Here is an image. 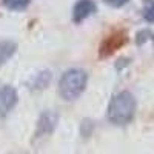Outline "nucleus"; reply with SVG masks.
<instances>
[{"mask_svg":"<svg viewBox=\"0 0 154 154\" xmlns=\"http://www.w3.org/2000/svg\"><path fill=\"white\" fill-rule=\"evenodd\" d=\"M59 123V112L54 109H45L37 120V128H35V137H43L51 134Z\"/></svg>","mask_w":154,"mask_h":154,"instance_id":"nucleus-4","label":"nucleus"},{"mask_svg":"<svg viewBox=\"0 0 154 154\" xmlns=\"http://www.w3.org/2000/svg\"><path fill=\"white\" fill-rule=\"evenodd\" d=\"M17 51V43L11 42V40H0V66L14 56V53Z\"/></svg>","mask_w":154,"mask_h":154,"instance_id":"nucleus-8","label":"nucleus"},{"mask_svg":"<svg viewBox=\"0 0 154 154\" xmlns=\"http://www.w3.org/2000/svg\"><path fill=\"white\" fill-rule=\"evenodd\" d=\"M142 14L148 23H154V0H143Z\"/></svg>","mask_w":154,"mask_h":154,"instance_id":"nucleus-10","label":"nucleus"},{"mask_svg":"<svg viewBox=\"0 0 154 154\" xmlns=\"http://www.w3.org/2000/svg\"><path fill=\"white\" fill-rule=\"evenodd\" d=\"M19 102L17 89L11 85H0V116H8Z\"/></svg>","mask_w":154,"mask_h":154,"instance_id":"nucleus-5","label":"nucleus"},{"mask_svg":"<svg viewBox=\"0 0 154 154\" xmlns=\"http://www.w3.org/2000/svg\"><path fill=\"white\" fill-rule=\"evenodd\" d=\"M149 38H154V34L151 31H148V29H143V31H140L137 34L136 42H137V45H143L146 40H149Z\"/></svg>","mask_w":154,"mask_h":154,"instance_id":"nucleus-11","label":"nucleus"},{"mask_svg":"<svg viewBox=\"0 0 154 154\" xmlns=\"http://www.w3.org/2000/svg\"><path fill=\"white\" fill-rule=\"evenodd\" d=\"M97 11V5L94 0H77L72 6V22L75 25H80L83 20L91 17Z\"/></svg>","mask_w":154,"mask_h":154,"instance_id":"nucleus-6","label":"nucleus"},{"mask_svg":"<svg viewBox=\"0 0 154 154\" xmlns=\"http://www.w3.org/2000/svg\"><path fill=\"white\" fill-rule=\"evenodd\" d=\"M51 79H53V72L48 71V69H43L38 74L34 75V79L31 80V89H45L49 83H51Z\"/></svg>","mask_w":154,"mask_h":154,"instance_id":"nucleus-7","label":"nucleus"},{"mask_svg":"<svg viewBox=\"0 0 154 154\" xmlns=\"http://www.w3.org/2000/svg\"><path fill=\"white\" fill-rule=\"evenodd\" d=\"M103 2L108 5V6H111V8H122V6H125L130 0H103Z\"/></svg>","mask_w":154,"mask_h":154,"instance_id":"nucleus-12","label":"nucleus"},{"mask_svg":"<svg viewBox=\"0 0 154 154\" xmlns=\"http://www.w3.org/2000/svg\"><path fill=\"white\" fill-rule=\"evenodd\" d=\"M88 82V74L85 69L80 68H69L60 75L59 80V94L63 100L72 102L79 99L80 94L85 91Z\"/></svg>","mask_w":154,"mask_h":154,"instance_id":"nucleus-2","label":"nucleus"},{"mask_svg":"<svg viewBox=\"0 0 154 154\" xmlns=\"http://www.w3.org/2000/svg\"><path fill=\"white\" fill-rule=\"evenodd\" d=\"M2 2L9 11H23L29 6L31 0H2Z\"/></svg>","mask_w":154,"mask_h":154,"instance_id":"nucleus-9","label":"nucleus"},{"mask_svg":"<svg viewBox=\"0 0 154 154\" xmlns=\"http://www.w3.org/2000/svg\"><path fill=\"white\" fill-rule=\"evenodd\" d=\"M136 108H137V102L133 93L120 91L111 99L108 105V112H106L108 120L117 126L126 125L133 120L136 114Z\"/></svg>","mask_w":154,"mask_h":154,"instance_id":"nucleus-1","label":"nucleus"},{"mask_svg":"<svg viewBox=\"0 0 154 154\" xmlns=\"http://www.w3.org/2000/svg\"><path fill=\"white\" fill-rule=\"evenodd\" d=\"M128 42V34L125 29H116L111 34H108L103 40H102L100 46H99V56L102 59L112 56L117 49H120L122 46H125Z\"/></svg>","mask_w":154,"mask_h":154,"instance_id":"nucleus-3","label":"nucleus"}]
</instances>
